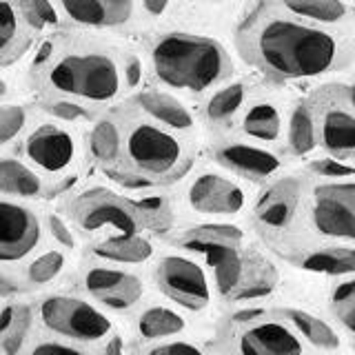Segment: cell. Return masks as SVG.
I'll list each match as a JSON object with an SVG mask.
<instances>
[{
	"label": "cell",
	"mask_w": 355,
	"mask_h": 355,
	"mask_svg": "<svg viewBox=\"0 0 355 355\" xmlns=\"http://www.w3.org/2000/svg\"><path fill=\"white\" fill-rule=\"evenodd\" d=\"M240 58L277 83L322 78L355 62V27H329L255 0L233 29Z\"/></svg>",
	"instance_id": "cell-1"
},
{
	"label": "cell",
	"mask_w": 355,
	"mask_h": 355,
	"mask_svg": "<svg viewBox=\"0 0 355 355\" xmlns=\"http://www.w3.org/2000/svg\"><path fill=\"white\" fill-rule=\"evenodd\" d=\"M151 71L162 87L205 94L233 76L231 53L220 40L189 31H166L151 42Z\"/></svg>",
	"instance_id": "cell-2"
},
{
	"label": "cell",
	"mask_w": 355,
	"mask_h": 355,
	"mask_svg": "<svg viewBox=\"0 0 355 355\" xmlns=\"http://www.w3.org/2000/svg\"><path fill=\"white\" fill-rule=\"evenodd\" d=\"M36 62L44 64V78L53 92L87 103H111L125 85L120 62L103 47L67 49L60 55H53L49 44H44Z\"/></svg>",
	"instance_id": "cell-3"
},
{
	"label": "cell",
	"mask_w": 355,
	"mask_h": 355,
	"mask_svg": "<svg viewBox=\"0 0 355 355\" xmlns=\"http://www.w3.org/2000/svg\"><path fill=\"white\" fill-rule=\"evenodd\" d=\"M122 153L131 169L153 184L173 182L191 166V151L178 131L155 120H133L122 136Z\"/></svg>",
	"instance_id": "cell-4"
},
{
	"label": "cell",
	"mask_w": 355,
	"mask_h": 355,
	"mask_svg": "<svg viewBox=\"0 0 355 355\" xmlns=\"http://www.w3.org/2000/svg\"><path fill=\"white\" fill-rule=\"evenodd\" d=\"M302 229H309L315 240L355 244V178H342V180H320V178H315V182H309L302 216H300V222L291 236Z\"/></svg>",
	"instance_id": "cell-5"
},
{
	"label": "cell",
	"mask_w": 355,
	"mask_h": 355,
	"mask_svg": "<svg viewBox=\"0 0 355 355\" xmlns=\"http://www.w3.org/2000/svg\"><path fill=\"white\" fill-rule=\"evenodd\" d=\"M220 336L225 340L222 351L240 355H297L306 351V344L293 327L266 309H242L231 313Z\"/></svg>",
	"instance_id": "cell-6"
},
{
	"label": "cell",
	"mask_w": 355,
	"mask_h": 355,
	"mask_svg": "<svg viewBox=\"0 0 355 355\" xmlns=\"http://www.w3.org/2000/svg\"><path fill=\"white\" fill-rule=\"evenodd\" d=\"M306 184V178L300 175H282L275 180L271 178L255 200L251 211L253 227L271 247L280 244L295 231L302 216Z\"/></svg>",
	"instance_id": "cell-7"
},
{
	"label": "cell",
	"mask_w": 355,
	"mask_h": 355,
	"mask_svg": "<svg viewBox=\"0 0 355 355\" xmlns=\"http://www.w3.org/2000/svg\"><path fill=\"white\" fill-rule=\"evenodd\" d=\"M71 216L83 231L114 229L118 233H140L147 227L138 202L105 187L87 189L71 202Z\"/></svg>",
	"instance_id": "cell-8"
},
{
	"label": "cell",
	"mask_w": 355,
	"mask_h": 355,
	"mask_svg": "<svg viewBox=\"0 0 355 355\" xmlns=\"http://www.w3.org/2000/svg\"><path fill=\"white\" fill-rule=\"evenodd\" d=\"M315 116L318 147L336 158L355 162V109L349 105L342 85H329L309 100Z\"/></svg>",
	"instance_id": "cell-9"
},
{
	"label": "cell",
	"mask_w": 355,
	"mask_h": 355,
	"mask_svg": "<svg viewBox=\"0 0 355 355\" xmlns=\"http://www.w3.org/2000/svg\"><path fill=\"white\" fill-rule=\"evenodd\" d=\"M40 320L51 333L73 342H98L114 331L103 311L73 295L44 297L40 302Z\"/></svg>",
	"instance_id": "cell-10"
},
{
	"label": "cell",
	"mask_w": 355,
	"mask_h": 355,
	"mask_svg": "<svg viewBox=\"0 0 355 355\" xmlns=\"http://www.w3.org/2000/svg\"><path fill=\"white\" fill-rule=\"evenodd\" d=\"M160 291L187 311H205L211 304V284L207 271L184 255H164L155 269Z\"/></svg>",
	"instance_id": "cell-11"
},
{
	"label": "cell",
	"mask_w": 355,
	"mask_h": 355,
	"mask_svg": "<svg viewBox=\"0 0 355 355\" xmlns=\"http://www.w3.org/2000/svg\"><path fill=\"white\" fill-rule=\"evenodd\" d=\"M187 202L200 216L231 218L242 214L247 207V191L227 175L205 171L189 184Z\"/></svg>",
	"instance_id": "cell-12"
},
{
	"label": "cell",
	"mask_w": 355,
	"mask_h": 355,
	"mask_svg": "<svg viewBox=\"0 0 355 355\" xmlns=\"http://www.w3.org/2000/svg\"><path fill=\"white\" fill-rule=\"evenodd\" d=\"M211 153L222 169L251 182H269L282 169L280 155L258 142L222 140L214 144Z\"/></svg>",
	"instance_id": "cell-13"
},
{
	"label": "cell",
	"mask_w": 355,
	"mask_h": 355,
	"mask_svg": "<svg viewBox=\"0 0 355 355\" xmlns=\"http://www.w3.org/2000/svg\"><path fill=\"white\" fill-rule=\"evenodd\" d=\"M284 260L297 269L324 275H353L355 273V244L327 242V240H304L288 244L280 251Z\"/></svg>",
	"instance_id": "cell-14"
},
{
	"label": "cell",
	"mask_w": 355,
	"mask_h": 355,
	"mask_svg": "<svg viewBox=\"0 0 355 355\" xmlns=\"http://www.w3.org/2000/svg\"><path fill=\"white\" fill-rule=\"evenodd\" d=\"M40 220L14 200L0 198V262H18L38 247Z\"/></svg>",
	"instance_id": "cell-15"
},
{
	"label": "cell",
	"mask_w": 355,
	"mask_h": 355,
	"mask_svg": "<svg viewBox=\"0 0 355 355\" xmlns=\"http://www.w3.org/2000/svg\"><path fill=\"white\" fill-rule=\"evenodd\" d=\"M85 291L111 311H127L140 302L142 280L116 266H89L83 275Z\"/></svg>",
	"instance_id": "cell-16"
},
{
	"label": "cell",
	"mask_w": 355,
	"mask_h": 355,
	"mask_svg": "<svg viewBox=\"0 0 355 355\" xmlns=\"http://www.w3.org/2000/svg\"><path fill=\"white\" fill-rule=\"evenodd\" d=\"M22 149H25L27 160L33 166L51 175H58L69 169L78 155L71 131L58 125H40L38 129H33Z\"/></svg>",
	"instance_id": "cell-17"
},
{
	"label": "cell",
	"mask_w": 355,
	"mask_h": 355,
	"mask_svg": "<svg viewBox=\"0 0 355 355\" xmlns=\"http://www.w3.org/2000/svg\"><path fill=\"white\" fill-rule=\"evenodd\" d=\"M71 22L92 29H116L133 18L136 0H53Z\"/></svg>",
	"instance_id": "cell-18"
},
{
	"label": "cell",
	"mask_w": 355,
	"mask_h": 355,
	"mask_svg": "<svg viewBox=\"0 0 355 355\" xmlns=\"http://www.w3.org/2000/svg\"><path fill=\"white\" fill-rule=\"evenodd\" d=\"M277 284H280V273L260 251L244 249L242 253V273L236 291H233L229 302H255V300L269 297Z\"/></svg>",
	"instance_id": "cell-19"
},
{
	"label": "cell",
	"mask_w": 355,
	"mask_h": 355,
	"mask_svg": "<svg viewBox=\"0 0 355 355\" xmlns=\"http://www.w3.org/2000/svg\"><path fill=\"white\" fill-rule=\"evenodd\" d=\"M173 242L184 251L207 255L225 247H242L244 231L236 225H229V222H205V225L180 231Z\"/></svg>",
	"instance_id": "cell-20"
},
{
	"label": "cell",
	"mask_w": 355,
	"mask_h": 355,
	"mask_svg": "<svg viewBox=\"0 0 355 355\" xmlns=\"http://www.w3.org/2000/svg\"><path fill=\"white\" fill-rule=\"evenodd\" d=\"M31 44V29L16 0H0V64L18 60Z\"/></svg>",
	"instance_id": "cell-21"
},
{
	"label": "cell",
	"mask_w": 355,
	"mask_h": 355,
	"mask_svg": "<svg viewBox=\"0 0 355 355\" xmlns=\"http://www.w3.org/2000/svg\"><path fill=\"white\" fill-rule=\"evenodd\" d=\"M275 313L280 315L284 322L293 327V331L302 338L304 344L313 347L318 351H336L340 349V336L338 331L333 329L329 322L322 318L309 313L304 309H295V306H282L275 309Z\"/></svg>",
	"instance_id": "cell-22"
},
{
	"label": "cell",
	"mask_w": 355,
	"mask_h": 355,
	"mask_svg": "<svg viewBox=\"0 0 355 355\" xmlns=\"http://www.w3.org/2000/svg\"><path fill=\"white\" fill-rule=\"evenodd\" d=\"M138 107L158 125L173 131H191L196 127V118L180 100L164 92H142L136 98Z\"/></svg>",
	"instance_id": "cell-23"
},
{
	"label": "cell",
	"mask_w": 355,
	"mask_h": 355,
	"mask_svg": "<svg viewBox=\"0 0 355 355\" xmlns=\"http://www.w3.org/2000/svg\"><path fill=\"white\" fill-rule=\"evenodd\" d=\"M286 11L329 27H355V7L347 0H277Z\"/></svg>",
	"instance_id": "cell-24"
},
{
	"label": "cell",
	"mask_w": 355,
	"mask_h": 355,
	"mask_svg": "<svg viewBox=\"0 0 355 355\" xmlns=\"http://www.w3.org/2000/svg\"><path fill=\"white\" fill-rule=\"evenodd\" d=\"M94 255L111 264H142L151 260L153 247L140 233H116L96 244Z\"/></svg>",
	"instance_id": "cell-25"
},
{
	"label": "cell",
	"mask_w": 355,
	"mask_h": 355,
	"mask_svg": "<svg viewBox=\"0 0 355 355\" xmlns=\"http://www.w3.org/2000/svg\"><path fill=\"white\" fill-rule=\"evenodd\" d=\"M240 127H242V133L249 140L271 144V142H277L282 138L284 122H282L280 109H277L273 103L260 100V103H253L251 107H247Z\"/></svg>",
	"instance_id": "cell-26"
},
{
	"label": "cell",
	"mask_w": 355,
	"mask_h": 355,
	"mask_svg": "<svg viewBox=\"0 0 355 355\" xmlns=\"http://www.w3.org/2000/svg\"><path fill=\"white\" fill-rule=\"evenodd\" d=\"M286 151L295 155V158H304V155L313 153L318 149V129H315V116L311 109L309 100L297 103L291 109V116L286 122L284 133Z\"/></svg>",
	"instance_id": "cell-27"
},
{
	"label": "cell",
	"mask_w": 355,
	"mask_h": 355,
	"mask_svg": "<svg viewBox=\"0 0 355 355\" xmlns=\"http://www.w3.org/2000/svg\"><path fill=\"white\" fill-rule=\"evenodd\" d=\"M0 193L14 198H40L44 193V182L22 160L0 158Z\"/></svg>",
	"instance_id": "cell-28"
},
{
	"label": "cell",
	"mask_w": 355,
	"mask_h": 355,
	"mask_svg": "<svg viewBox=\"0 0 355 355\" xmlns=\"http://www.w3.org/2000/svg\"><path fill=\"white\" fill-rule=\"evenodd\" d=\"M247 98H249V92L244 83H231V85L220 87L218 92L211 94L205 107V116L209 120V125L211 127L231 125V120L244 109Z\"/></svg>",
	"instance_id": "cell-29"
},
{
	"label": "cell",
	"mask_w": 355,
	"mask_h": 355,
	"mask_svg": "<svg viewBox=\"0 0 355 355\" xmlns=\"http://www.w3.org/2000/svg\"><path fill=\"white\" fill-rule=\"evenodd\" d=\"M187 322L180 313H175L173 309L166 306H149L144 309L136 320V331L140 340L155 342L173 338L178 333H182Z\"/></svg>",
	"instance_id": "cell-30"
},
{
	"label": "cell",
	"mask_w": 355,
	"mask_h": 355,
	"mask_svg": "<svg viewBox=\"0 0 355 355\" xmlns=\"http://www.w3.org/2000/svg\"><path fill=\"white\" fill-rule=\"evenodd\" d=\"M89 151L103 164H114L122 155V131L116 120L103 118L89 131Z\"/></svg>",
	"instance_id": "cell-31"
},
{
	"label": "cell",
	"mask_w": 355,
	"mask_h": 355,
	"mask_svg": "<svg viewBox=\"0 0 355 355\" xmlns=\"http://www.w3.org/2000/svg\"><path fill=\"white\" fill-rule=\"evenodd\" d=\"M31 324V311L27 306L9 304L0 311V342L5 351H18Z\"/></svg>",
	"instance_id": "cell-32"
},
{
	"label": "cell",
	"mask_w": 355,
	"mask_h": 355,
	"mask_svg": "<svg viewBox=\"0 0 355 355\" xmlns=\"http://www.w3.org/2000/svg\"><path fill=\"white\" fill-rule=\"evenodd\" d=\"M329 309L338 324L355 338V273L331 288Z\"/></svg>",
	"instance_id": "cell-33"
},
{
	"label": "cell",
	"mask_w": 355,
	"mask_h": 355,
	"mask_svg": "<svg viewBox=\"0 0 355 355\" xmlns=\"http://www.w3.org/2000/svg\"><path fill=\"white\" fill-rule=\"evenodd\" d=\"M31 31H44L60 25V9L53 0H16Z\"/></svg>",
	"instance_id": "cell-34"
},
{
	"label": "cell",
	"mask_w": 355,
	"mask_h": 355,
	"mask_svg": "<svg viewBox=\"0 0 355 355\" xmlns=\"http://www.w3.org/2000/svg\"><path fill=\"white\" fill-rule=\"evenodd\" d=\"M62 269H64V255L60 251H44L27 266V280L36 286L47 284L53 277H58Z\"/></svg>",
	"instance_id": "cell-35"
},
{
	"label": "cell",
	"mask_w": 355,
	"mask_h": 355,
	"mask_svg": "<svg viewBox=\"0 0 355 355\" xmlns=\"http://www.w3.org/2000/svg\"><path fill=\"white\" fill-rule=\"evenodd\" d=\"M306 171L320 180H342V178H355V162L324 153L322 158L311 160Z\"/></svg>",
	"instance_id": "cell-36"
},
{
	"label": "cell",
	"mask_w": 355,
	"mask_h": 355,
	"mask_svg": "<svg viewBox=\"0 0 355 355\" xmlns=\"http://www.w3.org/2000/svg\"><path fill=\"white\" fill-rule=\"evenodd\" d=\"M27 125V111L20 105H3L0 107V147L16 140Z\"/></svg>",
	"instance_id": "cell-37"
},
{
	"label": "cell",
	"mask_w": 355,
	"mask_h": 355,
	"mask_svg": "<svg viewBox=\"0 0 355 355\" xmlns=\"http://www.w3.org/2000/svg\"><path fill=\"white\" fill-rule=\"evenodd\" d=\"M138 207L142 209L144 220H147V229H166L171 225V207L169 200L162 196H147L138 200Z\"/></svg>",
	"instance_id": "cell-38"
},
{
	"label": "cell",
	"mask_w": 355,
	"mask_h": 355,
	"mask_svg": "<svg viewBox=\"0 0 355 355\" xmlns=\"http://www.w3.org/2000/svg\"><path fill=\"white\" fill-rule=\"evenodd\" d=\"M44 109H47L49 114H53L58 120H64V122H76V120L89 118V111L83 105L73 103V100H53V103H49Z\"/></svg>",
	"instance_id": "cell-39"
},
{
	"label": "cell",
	"mask_w": 355,
	"mask_h": 355,
	"mask_svg": "<svg viewBox=\"0 0 355 355\" xmlns=\"http://www.w3.org/2000/svg\"><path fill=\"white\" fill-rule=\"evenodd\" d=\"M149 353H162V355H169V353H184V351H191L198 353L200 351V344L196 342H189V340H171L166 338L160 344H153V347H147Z\"/></svg>",
	"instance_id": "cell-40"
},
{
	"label": "cell",
	"mask_w": 355,
	"mask_h": 355,
	"mask_svg": "<svg viewBox=\"0 0 355 355\" xmlns=\"http://www.w3.org/2000/svg\"><path fill=\"white\" fill-rule=\"evenodd\" d=\"M49 231H51V236L58 240V244H62L64 249H73L76 247V238H73V233L69 231V227L64 225V220L58 218V216H49Z\"/></svg>",
	"instance_id": "cell-41"
},
{
	"label": "cell",
	"mask_w": 355,
	"mask_h": 355,
	"mask_svg": "<svg viewBox=\"0 0 355 355\" xmlns=\"http://www.w3.org/2000/svg\"><path fill=\"white\" fill-rule=\"evenodd\" d=\"M31 351L33 353H78V347L62 340H42Z\"/></svg>",
	"instance_id": "cell-42"
},
{
	"label": "cell",
	"mask_w": 355,
	"mask_h": 355,
	"mask_svg": "<svg viewBox=\"0 0 355 355\" xmlns=\"http://www.w3.org/2000/svg\"><path fill=\"white\" fill-rule=\"evenodd\" d=\"M140 80H142V67H140V60L138 58H131L127 60V69H125V85L129 87V89H133V87H138L140 85Z\"/></svg>",
	"instance_id": "cell-43"
},
{
	"label": "cell",
	"mask_w": 355,
	"mask_h": 355,
	"mask_svg": "<svg viewBox=\"0 0 355 355\" xmlns=\"http://www.w3.org/2000/svg\"><path fill=\"white\" fill-rule=\"evenodd\" d=\"M142 3V9L147 11L149 16H153V18H158V16H162L166 9H169V5H171V0H140Z\"/></svg>",
	"instance_id": "cell-44"
},
{
	"label": "cell",
	"mask_w": 355,
	"mask_h": 355,
	"mask_svg": "<svg viewBox=\"0 0 355 355\" xmlns=\"http://www.w3.org/2000/svg\"><path fill=\"white\" fill-rule=\"evenodd\" d=\"M16 282L7 277L5 273H0V297H9L11 293H16Z\"/></svg>",
	"instance_id": "cell-45"
},
{
	"label": "cell",
	"mask_w": 355,
	"mask_h": 355,
	"mask_svg": "<svg viewBox=\"0 0 355 355\" xmlns=\"http://www.w3.org/2000/svg\"><path fill=\"white\" fill-rule=\"evenodd\" d=\"M342 92H344V96H347L349 105L355 109V83L353 85H342Z\"/></svg>",
	"instance_id": "cell-46"
},
{
	"label": "cell",
	"mask_w": 355,
	"mask_h": 355,
	"mask_svg": "<svg viewBox=\"0 0 355 355\" xmlns=\"http://www.w3.org/2000/svg\"><path fill=\"white\" fill-rule=\"evenodd\" d=\"M114 342H109L107 344V351L109 353H116V351H122V347H120V338H111Z\"/></svg>",
	"instance_id": "cell-47"
},
{
	"label": "cell",
	"mask_w": 355,
	"mask_h": 355,
	"mask_svg": "<svg viewBox=\"0 0 355 355\" xmlns=\"http://www.w3.org/2000/svg\"><path fill=\"white\" fill-rule=\"evenodd\" d=\"M7 92H9V87H7V83L3 80V78H0V98H5Z\"/></svg>",
	"instance_id": "cell-48"
},
{
	"label": "cell",
	"mask_w": 355,
	"mask_h": 355,
	"mask_svg": "<svg viewBox=\"0 0 355 355\" xmlns=\"http://www.w3.org/2000/svg\"><path fill=\"white\" fill-rule=\"evenodd\" d=\"M202 3H218V0H202Z\"/></svg>",
	"instance_id": "cell-49"
}]
</instances>
